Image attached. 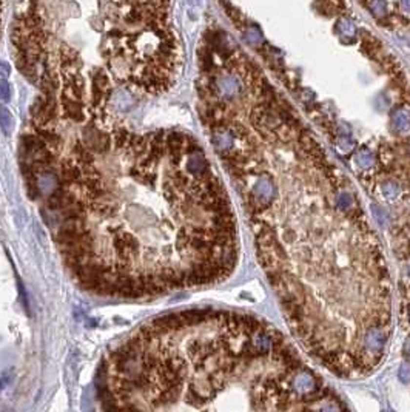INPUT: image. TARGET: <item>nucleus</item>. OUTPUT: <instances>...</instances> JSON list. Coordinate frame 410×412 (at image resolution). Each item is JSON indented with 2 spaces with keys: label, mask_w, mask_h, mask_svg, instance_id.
<instances>
[{
  "label": "nucleus",
  "mask_w": 410,
  "mask_h": 412,
  "mask_svg": "<svg viewBox=\"0 0 410 412\" xmlns=\"http://www.w3.org/2000/svg\"><path fill=\"white\" fill-rule=\"evenodd\" d=\"M251 202L259 205V207H266L268 205L273 198H275V189H273V182L266 178V176H262V178H258L256 182L253 184L251 187Z\"/></svg>",
  "instance_id": "20e7f679"
},
{
  "label": "nucleus",
  "mask_w": 410,
  "mask_h": 412,
  "mask_svg": "<svg viewBox=\"0 0 410 412\" xmlns=\"http://www.w3.org/2000/svg\"><path fill=\"white\" fill-rule=\"evenodd\" d=\"M336 204L341 210H347L348 207L353 205V198H351V195L348 192H341L336 196Z\"/></svg>",
  "instance_id": "9d476101"
},
{
  "label": "nucleus",
  "mask_w": 410,
  "mask_h": 412,
  "mask_svg": "<svg viewBox=\"0 0 410 412\" xmlns=\"http://www.w3.org/2000/svg\"><path fill=\"white\" fill-rule=\"evenodd\" d=\"M372 212H373V217H375L376 222H379V224H386V222H387L386 210H383L381 207H378V205H372Z\"/></svg>",
  "instance_id": "dca6fc26"
},
{
  "label": "nucleus",
  "mask_w": 410,
  "mask_h": 412,
  "mask_svg": "<svg viewBox=\"0 0 410 412\" xmlns=\"http://www.w3.org/2000/svg\"><path fill=\"white\" fill-rule=\"evenodd\" d=\"M338 147H339V150L341 152H350L351 149H353V141L350 139L348 136H341L339 139H338Z\"/></svg>",
  "instance_id": "4468645a"
},
{
  "label": "nucleus",
  "mask_w": 410,
  "mask_h": 412,
  "mask_svg": "<svg viewBox=\"0 0 410 412\" xmlns=\"http://www.w3.org/2000/svg\"><path fill=\"white\" fill-rule=\"evenodd\" d=\"M291 388L298 395L306 397L316 390V381L308 372H299V374H296L295 378H293Z\"/></svg>",
  "instance_id": "39448f33"
},
{
  "label": "nucleus",
  "mask_w": 410,
  "mask_h": 412,
  "mask_svg": "<svg viewBox=\"0 0 410 412\" xmlns=\"http://www.w3.org/2000/svg\"><path fill=\"white\" fill-rule=\"evenodd\" d=\"M399 6L404 9V13H410V2H401Z\"/></svg>",
  "instance_id": "aec40b11"
},
{
  "label": "nucleus",
  "mask_w": 410,
  "mask_h": 412,
  "mask_svg": "<svg viewBox=\"0 0 410 412\" xmlns=\"http://www.w3.org/2000/svg\"><path fill=\"white\" fill-rule=\"evenodd\" d=\"M338 29H339V31L343 33L344 36H348V37H353L355 33H356L355 25L351 23L350 21H347V19H341V21L338 22Z\"/></svg>",
  "instance_id": "9b49d317"
},
{
  "label": "nucleus",
  "mask_w": 410,
  "mask_h": 412,
  "mask_svg": "<svg viewBox=\"0 0 410 412\" xmlns=\"http://www.w3.org/2000/svg\"><path fill=\"white\" fill-rule=\"evenodd\" d=\"M101 54L114 81L136 91L159 94L174 84L179 43L173 33L170 3L101 2Z\"/></svg>",
  "instance_id": "f03ea898"
},
{
  "label": "nucleus",
  "mask_w": 410,
  "mask_h": 412,
  "mask_svg": "<svg viewBox=\"0 0 410 412\" xmlns=\"http://www.w3.org/2000/svg\"><path fill=\"white\" fill-rule=\"evenodd\" d=\"M386 343H387V332L383 326H372L366 330L363 346H364V352L370 355V358L378 360L383 357Z\"/></svg>",
  "instance_id": "7ed1b4c3"
},
{
  "label": "nucleus",
  "mask_w": 410,
  "mask_h": 412,
  "mask_svg": "<svg viewBox=\"0 0 410 412\" xmlns=\"http://www.w3.org/2000/svg\"><path fill=\"white\" fill-rule=\"evenodd\" d=\"M43 201L68 270L90 292L142 298L226 278L236 264L228 196L199 144L133 133L111 113L85 121Z\"/></svg>",
  "instance_id": "f257e3e1"
},
{
  "label": "nucleus",
  "mask_w": 410,
  "mask_h": 412,
  "mask_svg": "<svg viewBox=\"0 0 410 412\" xmlns=\"http://www.w3.org/2000/svg\"><path fill=\"white\" fill-rule=\"evenodd\" d=\"M384 412H393V411H390V409H387V411H384Z\"/></svg>",
  "instance_id": "b1692460"
},
{
  "label": "nucleus",
  "mask_w": 410,
  "mask_h": 412,
  "mask_svg": "<svg viewBox=\"0 0 410 412\" xmlns=\"http://www.w3.org/2000/svg\"><path fill=\"white\" fill-rule=\"evenodd\" d=\"M313 412H343L341 408L338 406L336 401H331V400H321L315 405Z\"/></svg>",
  "instance_id": "1a4fd4ad"
},
{
  "label": "nucleus",
  "mask_w": 410,
  "mask_h": 412,
  "mask_svg": "<svg viewBox=\"0 0 410 412\" xmlns=\"http://www.w3.org/2000/svg\"><path fill=\"white\" fill-rule=\"evenodd\" d=\"M355 161H356V164L361 167V169H370V167L373 165V154L370 153L369 150L363 149V150H359L356 153Z\"/></svg>",
  "instance_id": "6e6552de"
},
{
  "label": "nucleus",
  "mask_w": 410,
  "mask_h": 412,
  "mask_svg": "<svg viewBox=\"0 0 410 412\" xmlns=\"http://www.w3.org/2000/svg\"><path fill=\"white\" fill-rule=\"evenodd\" d=\"M409 277H410V264H409Z\"/></svg>",
  "instance_id": "5701e85b"
},
{
  "label": "nucleus",
  "mask_w": 410,
  "mask_h": 412,
  "mask_svg": "<svg viewBox=\"0 0 410 412\" xmlns=\"http://www.w3.org/2000/svg\"><path fill=\"white\" fill-rule=\"evenodd\" d=\"M246 36H247V41H248L250 43H255V45L262 41V34L259 33V29H258L256 26H250Z\"/></svg>",
  "instance_id": "ddd939ff"
},
{
  "label": "nucleus",
  "mask_w": 410,
  "mask_h": 412,
  "mask_svg": "<svg viewBox=\"0 0 410 412\" xmlns=\"http://www.w3.org/2000/svg\"><path fill=\"white\" fill-rule=\"evenodd\" d=\"M383 193L387 199H395L398 198V195H399V187L395 184V182H386L383 185Z\"/></svg>",
  "instance_id": "f8f14e48"
},
{
  "label": "nucleus",
  "mask_w": 410,
  "mask_h": 412,
  "mask_svg": "<svg viewBox=\"0 0 410 412\" xmlns=\"http://www.w3.org/2000/svg\"><path fill=\"white\" fill-rule=\"evenodd\" d=\"M392 122L395 125V129L398 131H406L409 129V124H410V119H409V116L406 111L403 110H396L392 116Z\"/></svg>",
  "instance_id": "0eeeda50"
},
{
  "label": "nucleus",
  "mask_w": 410,
  "mask_h": 412,
  "mask_svg": "<svg viewBox=\"0 0 410 412\" xmlns=\"http://www.w3.org/2000/svg\"><path fill=\"white\" fill-rule=\"evenodd\" d=\"M0 14H2V3H0ZM0 22H2V19H0Z\"/></svg>",
  "instance_id": "4be33fe9"
},
{
  "label": "nucleus",
  "mask_w": 410,
  "mask_h": 412,
  "mask_svg": "<svg viewBox=\"0 0 410 412\" xmlns=\"http://www.w3.org/2000/svg\"><path fill=\"white\" fill-rule=\"evenodd\" d=\"M398 377L399 380L403 381V383H409L410 381V366L409 365H401V368H399V372H398Z\"/></svg>",
  "instance_id": "f3484780"
},
{
  "label": "nucleus",
  "mask_w": 410,
  "mask_h": 412,
  "mask_svg": "<svg viewBox=\"0 0 410 412\" xmlns=\"http://www.w3.org/2000/svg\"><path fill=\"white\" fill-rule=\"evenodd\" d=\"M13 129H14V117H13L11 111L3 107V108L0 110V130L3 131L5 136H11Z\"/></svg>",
  "instance_id": "423d86ee"
},
{
  "label": "nucleus",
  "mask_w": 410,
  "mask_h": 412,
  "mask_svg": "<svg viewBox=\"0 0 410 412\" xmlns=\"http://www.w3.org/2000/svg\"><path fill=\"white\" fill-rule=\"evenodd\" d=\"M9 73H11V66H9L6 62L0 61V74H2V76H8Z\"/></svg>",
  "instance_id": "6ab92c4d"
},
{
  "label": "nucleus",
  "mask_w": 410,
  "mask_h": 412,
  "mask_svg": "<svg viewBox=\"0 0 410 412\" xmlns=\"http://www.w3.org/2000/svg\"><path fill=\"white\" fill-rule=\"evenodd\" d=\"M0 97L3 101L11 99V88H9V84L5 79H0Z\"/></svg>",
  "instance_id": "2eb2a0df"
},
{
  "label": "nucleus",
  "mask_w": 410,
  "mask_h": 412,
  "mask_svg": "<svg viewBox=\"0 0 410 412\" xmlns=\"http://www.w3.org/2000/svg\"><path fill=\"white\" fill-rule=\"evenodd\" d=\"M367 6L372 9V13H375L376 16H383L386 13V8H387L384 2H373V3H369Z\"/></svg>",
  "instance_id": "a211bd4d"
},
{
  "label": "nucleus",
  "mask_w": 410,
  "mask_h": 412,
  "mask_svg": "<svg viewBox=\"0 0 410 412\" xmlns=\"http://www.w3.org/2000/svg\"><path fill=\"white\" fill-rule=\"evenodd\" d=\"M404 352H406V355H407V357H410V340H407V341H406Z\"/></svg>",
  "instance_id": "412c9836"
}]
</instances>
